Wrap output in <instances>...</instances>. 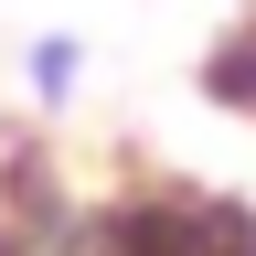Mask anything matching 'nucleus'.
Segmentation results:
<instances>
[{
    "label": "nucleus",
    "mask_w": 256,
    "mask_h": 256,
    "mask_svg": "<svg viewBox=\"0 0 256 256\" xmlns=\"http://www.w3.org/2000/svg\"><path fill=\"white\" fill-rule=\"evenodd\" d=\"M96 256H256V214L214 182L139 171L96 203Z\"/></svg>",
    "instance_id": "obj_1"
},
{
    "label": "nucleus",
    "mask_w": 256,
    "mask_h": 256,
    "mask_svg": "<svg viewBox=\"0 0 256 256\" xmlns=\"http://www.w3.org/2000/svg\"><path fill=\"white\" fill-rule=\"evenodd\" d=\"M203 96L235 107V118H256V22H235L224 43H203Z\"/></svg>",
    "instance_id": "obj_3"
},
{
    "label": "nucleus",
    "mask_w": 256,
    "mask_h": 256,
    "mask_svg": "<svg viewBox=\"0 0 256 256\" xmlns=\"http://www.w3.org/2000/svg\"><path fill=\"white\" fill-rule=\"evenodd\" d=\"M75 86H86V43H75V32H32V43H22V96H32V107H75Z\"/></svg>",
    "instance_id": "obj_2"
}]
</instances>
